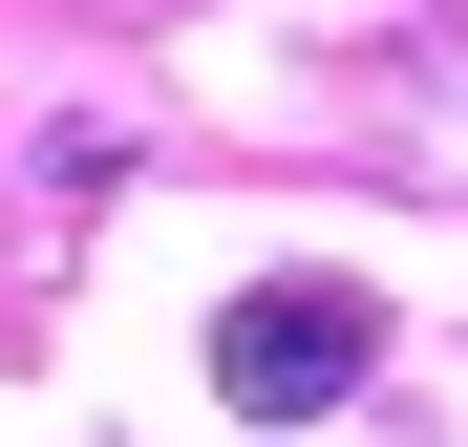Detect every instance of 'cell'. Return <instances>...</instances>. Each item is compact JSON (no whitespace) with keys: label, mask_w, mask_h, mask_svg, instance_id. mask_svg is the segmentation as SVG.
I'll use <instances>...</instances> for the list:
<instances>
[{"label":"cell","mask_w":468,"mask_h":447,"mask_svg":"<svg viewBox=\"0 0 468 447\" xmlns=\"http://www.w3.org/2000/svg\"><path fill=\"white\" fill-rule=\"evenodd\" d=\"M362 362H383V298L362 277H256L213 320V384L256 405V426H320V405H362Z\"/></svg>","instance_id":"6da1fadb"}]
</instances>
